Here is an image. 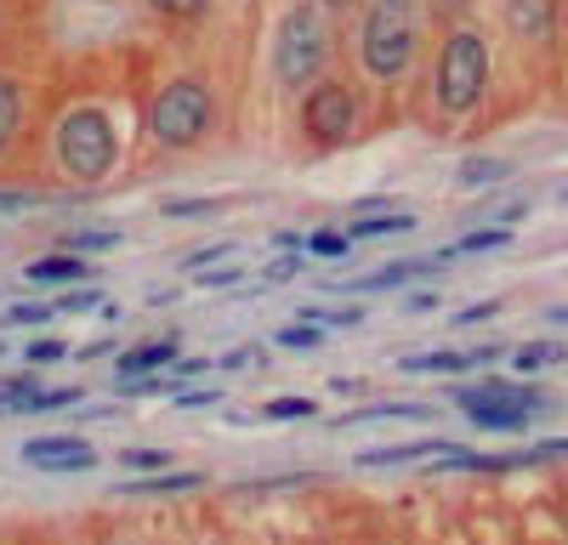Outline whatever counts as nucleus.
Instances as JSON below:
<instances>
[{
  "label": "nucleus",
  "instance_id": "f704fd0d",
  "mask_svg": "<svg viewBox=\"0 0 568 545\" xmlns=\"http://www.w3.org/2000/svg\"><path fill=\"white\" fill-rule=\"evenodd\" d=\"M296 267H302L296 256H278V261L267 267V279H296Z\"/></svg>",
  "mask_w": 568,
  "mask_h": 545
},
{
  "label": "nucleus",
  "instance_id": "6ab92c4d",
  "mask_svg": "<svg viewBox=\"0 0 568 545\" xmlns=\"http://www.w3.org/2000/svg\"><path fill=\"white\" fill-rule=\"evenodd\" d=\"M511 23L517 29H535V34H546V0H511Z\"/></svg>",
  "mask_w": 568,
  "mask_h": 545
},
{
  "label": "nucleus",
  "instance_id": "7c9ffc66",
  "mask_svg": "<svg viewBox=\"0 0 568 545\" xmlns=\"http://www.w3.org/2000/svg\"><path fill=\"white\" fill-rule=\"evenodd\" d=\"M307 250H313V256H342V250H347V239H342V234H313V239H307Z\"/></svg>",
  "mask_w": 568,
  "mask_h": 545
},
{
  "label": "nucleus",
  "instance_id": "20e7f679",
  "mask_svg": "<svg viewBox=\"0 0 568 545\" xmlns=\"http://www.w3.org/2000/svg\"><path fill=\"white\" fill-rule=\"evenodd\" d=\"M409 52H415V29H409L404 7L398 0H382V7L369 12V23H364V63H369V74H382V80L404 74Z\"/></svg>",
  "mask_w": 568,
  "mask_h": 545
},
{
  "label": "nucleus",
  "instance_id": "58836bf2",
  "mask_svg": "<svg viewBox=\"0 0 568 545\" xmlns=\"http://www.w3.org/2000/svg\"><path fill=\"white\" fill-rule=\"evenodd\" d=\"M329 7H347V0H329Z\"/></svg>",
  "mask_w": 568,
  "mask_h": 545
},
{
  "label": "nucleus",
  "instance_id": "9d476101",
  "mask_svg": "<svg viewBox=\"0 0 568 545\" xmlns=\"http://www.w3.org/2000/svg\"><path fill=\"white\" fill-rule=\"evenodd\" d=\"M420 454H444V461H455V449L444 438H426V443H404V449H369L358 454L364 466H404V461H420Z\"/></svg>",
  "mask_w": 568,
  "mask_h": 545
},
{
  "label": "nucleus",
  "instance_id": "f8f14e48",
  "mask_svg": "<svg viewBox=\"0 0 568 545\" xmlns=\"http://www.w3.org/2000/svg\"><path fill=\"white\" fill-rule=\"evenodd\" d=\"M466 363H471V352H420V358H404V370L409 376H455Z\"/></svg>",
  "mask_w": 568,
  "mask_h": 545
},
{
  "label": "nucleus",
  "instance_id": "9b49d317",
  "mask_svg": "<svg viewBox=\"0 0 568 545\" xmlns=\"http://www.w3.org/2000/svg\"><path fill=\"white\" fill-rule=\"evenodd\" d=\"M171 363H176V341H149V347H136V352L120 358V381L149 376V370H171Z\"/></svg>",
  "mask_w": 568,
  "mask_h": 545
},
{
  "label": "nucleus",
  "instance_id": "4be33fe9",
  "mask_svg": "<svg viewBox=\"0 0 568 545\" xmlns=\"http://www.w3.org/2000/svg\"><path fill=\"white\" fill-rule=\"evenodd\" d=\"M18 131V85L12 80H0V143Z\"/></svg>",
  "mask_w": 568,
  "mask_h": 545
},
{
  "label": "nucleus",
  "instance_id": "c85d7f7f",
  "mask_svg": "<svg viewBox=\"0 0 568 545\" xmlns=\"http://www.w3.org/2000/svg\"><path fill=\"white\" fill-rule=\"evenodd\" d=\"M211 210H216L211 199H171V205H165V216H182V222H194V216H211Z\"/></svg>",
  "mask_w": 568,
  "mask_h": 545
},
{
  "label": "nucleus",
  "instance_id": "4468645a",
  "mask_svg": "<svg viewBox=\"0 0 568 545\" xmlns=\"http://www.w3.org/2000/svg\"><path fill=\"white\" fill-rule=\"evenodd\" d=\"M182 489H200L194 472H171V477H142V483H125V494H182Z\"/></svg>",
  "mask_w": 568,
  "mask_h": 545
},
{
  "label": "nucleus",
  "instance_id": "c9c22d12",
  "mask_svg": "<svg viewBox=\"0 0 568 545\" xmlns=\"http://www.w3.org/2000/svg\"><path fill=\"white\" fill-rule=\"evenodd\" d=\"M240 279V267H222V272H200V285H233Z\"/></svg>",
  "mask_w": 568,
  "mask_h": 545
},
{
  "label": "nucleus",
  "instance_id": "72a5a7b5",
  "mask_svg": "<svg viewBox=\"0 0 568 545\" xmlns=\"http://www.w3.org/2000/svg\"><path fill=\"white\" fill-rule=\"evenodd\" d=\"M495 312H500L495 301H478V307H466V312H460V325H484V318H495Z\"/></svg>",
  "mask_w": 568,
  "mask_h": 545
},
{
  "label": "nucleus",
  "instance_id": "4c0bfd02",
  "mask_svg": "<svg viewBox=\"0 0 568 545\" xmlns=\"http://www.w3.org/2000/svg\"><path fill=\"white\" fill-rule=\"evenodd\" d=\"M433 307H438V296H426V290H420V296H409V312H433Z\"/></svg>",
  "mask_w": 568,
  "mask_h": 545
},
{
  "label": "nucleus",
  "instance_id": "e433bc0d",
  "mask_svg": "<svg viewBox=\"0 0 568 545\" xmlns=\"http://www.w3.org/2000/svg\"><path fill=\"white\" fill-rule=\"evenodd\" d=\"M23 205H29L23 194H0V216H12V210H23Z\"/></svg>",
  "mask_w": 568,
  "mask_h": 545
},
{
  "label": "nucleus",
  "instance_id": "5701e85b",
  "mask_svg": "<svg viewBox=\"0 0 568 545\" xmlns=\"http://www.w3.org/2000/svg\"><path fill=\"white\" fill-rule=\"evenodd\" d=\"M284 347H302V352H318L324 347V330L318 325H291V330H278Z\"/></svg>",
  "mask_w": 568,
  "mask_h": 545
},
{
  "label": "nucleus",
  "instance_id": "f257e3e1",
  "mask_svg": "<svg viewBox=\"0 0 568 545\" xmlns=\"http://www.w3.org/2000/svg\"><path fill=\"white\" fill-rule=\"evenodd\" d=\"M211 125V91L200 80H171L154 109H149V131H154V143L165 148H187V143H200Z\"/></svg>",
  "mask_w": 568,
  "mask_h": 545
},
{
  "label": "nucleus",
  "instance_id": "ddd939ff",
  "mask_svg": "<svg viewBox=\"0 0 568 545\" xmlns=\"http://www.w3.org/2000/svg\"><path fill=\"white\" fill-rule=\"evenodd\" d=\"M426 409L420 403H375V409H353L342 426H364V421H420Z\"/></svg>",
  "mask_w": 568,
  "mask_h": 545
},
{
  "label": "nucleus",
  "instance_id": "393cba45",
  "mask_svg": "<svg viewBox=\"0 0 568 545\" xmlns=\"http://www.w3.org/2000/svg\"><path fill=\"white\" fill-rule=\"evenodd\" d=\"M557 358H562L557 347L535 341V347H524V352H517V370H546V363H557Z\"/></svg>",
  "mask_w": 568,
  "mask_h": 545
},
{
  "label": "nucleus",
  "instance_id": "39448f33",
  "mask_svg": "<svg viewBox=\"0 0 568 545\" xmlns=\"http://www.w3.org/2000/svg\"><path fill=\"white\" fill-rule=\"evenodd\" d=\"M318 63H324V23L307 7H296L291 18H284V29H278L273 69H278L284 85H307L318 74Z\"/></svg>",
  "mask_w": 568,
  "mask_h": 545
},
{
  "label": "nucleus",
  "instance_id": "1a4fd4ad",
  "mask_svg": "<svg viewBox=\"0 0 568 545\" xmlns=\"http://www.w3.org/2000/svg\"><path fill=\"white\" fill-rule=\"evenodd\" d=\"M85 279H91V261H80V256L29 261V285H85Z\"/></svg>",
  "mask_w": 568,
  "mask_h": 545
},
{
  "label": "nucleus",
  "instance_id": "2eb2a0df",
  "mask_svg": "<svg viewBox=\"0 0 568 545\" xmlns=\"http://www.w3.org/2000/svg\"><path fill=\"white\" fill-rule=\"evenodd\" d=\"M415 216H369V222H353V239H387V234H409Z\"/></svg>",
  "mask_w": 568,
  "mask_h": 545
},
{
  "label": "nucleus",
  "instance_id": "f03ea898",
  "mask_svg": "<svg viewBox=\"0 0 568 545\" xmlns=\"http://www.w3.org/2000/svg\"><path fill=\"white\" fill-rule=\"evenodd\" d=\"M58 160H63L69 176L98 182V176L114 165V125H109L98 109H74V114L58 125Z\"/></svg>",
  "mask_w": 568,
  "mask_h": 545
},
{
  "label": "nucleus",
  "instance_id": "bb28decb",
  "mask_svg": "<svg viewBox=\"0 0 568 545\" xmlns=\"http://www.w3.org/2000/svg\"><path fill=\"white\" fill-rule=\"evenodd\" d=\"M63 307H69V312H91V307H103V290H91V285L80 290V285H74V290L58 301V312H63Z\"/></svg>",
  "mask_w": 568,
  "mask_h": 545
},
{
  "label": "nucleus",
  "instance_id": "7ed1b4c3",
  "mask_svg": "<svg viewBox=\"0 0 568 545\" xmlns=\"http://www.w3.org/2000/svg\"><path fill=\"white\" fill-rule=\"evenodd\" d=\"M484 80H489L484 40L478 34H449L444 58H438V103H444V114H466L484 97Z\"/></svg>",
  "mask_w": 568,
  "mask_h": 545
},
{
  "label": "nucleus",
  "instance_id": "0eeeda50",
  "mask_svg": "<svg viewBox=\"0 0 568 545\" xmlns=\"http://www.w3.org/2000/svg\"><path fill=\"white\" fill-rule=\"evenodd\" d=\"M23 466H40V472H85L98 466V449L85 438H29L23 443Z\"/></svg>",
  "mask_w": 568,
  "mask_h": 545
},
{
  "label": "nucleus",
  "instance_id": "cd10ccee",
  "mask_svg": "<svg viewBox=\"0 0 568 545\" xmlns=\"http://www.w3.org/2000/svg\"><path fill=\"white\" fill-rule=\"evenodd\" d=\"M171 454H160V449H131L125 454V472H154V466H165Z\"/></svg>",
  "mask_w": 568,
  "mask_h": 545
},
{
  "label": "nucleus",
  "instance_id": "aec40b11",
  "mask_svg": "<svg viewBox=\"0 0 568 545\" xmlns=\"http://www.w3.org/2000/svg\"><path fill=\"white\" fill-rule=\"evenodd\" d=\"M58 312V301L45 307V301H18V307H7V325H23V330H34V325H45V318Z\"/></svg>",
  "mask_w": 568,
  "mask_h": 545
},
{
  "label": "nucleus",
  "instance_id": "423d86ee",
  "mask_svg": "<svg viewBox=\"0 0 568 545\" xmlns=\"http://www.w3.org/2000/svg\"><path fill=\"white\" fill-rule=\"evenodd\" d=\"M353 120H358V103H353L347 85H318L307 97V131L318 136V143H342V136L353 131Z\"/></svg>",
  "mask_w": 568,
  "mask_h": 545
},
{
  "label": "nucleus",
  "instance_id": "f3484780",
  "mask_svg": "<svg viewBox=\"0 0 568 545\" xmlns=\"http://www.w3.org/2000/svg\"><path fill=\"white\" fill-rule=\"evenodd\" d=\"M85 392L80 387H58V392H40V398H29L18 415H45V409H69V403H80Z\"/></svg>",
  "mask_w": 568,
  "mask_h": 545
},
{
  "label": "nucleus",
  "instance_id": "412c9836",
  "mask_svg": "<svg viewBox=\"0 0 568 545\" xmlns=\"http://www.w3.org/2000/svg\"><path fill=\"white\" fill-rule=\"evenodd\" d=\"M313 409H318L313 398H273L262 415H267V421H302V415H313Z\"/></svg>",
  "mask_w": 568,
  "mask_h": 545
},
{
  "label": "nucleus",
  "instance_id": "a878e982",
  "mask_svg": "<svg viewBox=\"0 0 568 545\" xmlns=\"http://www.w3.org/2000/svg\"><path fill=\"white\" fill-rule=\"evenodd\" d=\"M506 239H511V234H506V227H484V234H466V239H460L455 250H500Z\"/></svg>",
  "mask_w": 568,
  "mask_h": 545
},
{
  "label": "nucleus",
  "instance_id": "ea45409f",
  "mask_svg": "<svg viewBox=\"0 0 568 545\" xmlns=\"http://www.w3.org/2000/svg\"><path fill=\"white\" fill-rule=\"evenodd\" d=\"M0 352H7V347H0Z\"/></svg>",
  "mask_w": 568,
  "mask_h": 545
},
{
  "label": "nucleus",
  "instance_id": "c756f323",
  "mask_svg": "<svg viewBox=\"0 0 568 545\" xmlns=\"http://www.w3.org/2000/svg\"><path fill=\"white\" fill-rule=\"evenodd\" d=\"M154 7H160L165 18H200V12H205V0H154Z\"/></svg>",
  "mask_w": 568,
  "mask_h": 545
},
{
  "label": "nucleus",
  "instance_id": "b1692460",
  "mask_svg": "<svg viewBox=\"0 0 568 545\" xmlns=\"http://www.w3.org/2000/svg\"><path fill=\"white\" fill-rule=\"evenodd\" d=\"M120 245V234H109V227H91V234H69V250H114Z\"/></svg>",
  "mask_w": 568,
  "mask_h": 545
},
{
  "label": "nucleus",
  "instance_id": "473e14b6",
  "mask_svg": "<svg viewBox=\"0 0 568 545\" xmlns=\"http://www.w3.org/2000/svg\"><path fill=\"white\" fill-rule=\"evenodd\" d=\"M251 363H256V347H240V352L222 358V370H251Z\"/></svg>",
  "mask_w": 568,
  "mask_h": 545
},
{
  "label": "nucleus",
  "instance_id": "6e6552de",
  "mask_svg": "<svg viewBox=\"0 0 568 545\" xmlns=\"http://www.w3.org/2000/svg\"><path fill=\"white\" fill-rule=\"evenodd\" d=\"M455 250H438V256H415V261H398V267H382V272H369V279L358 285V290H398V285H409V279H420V272H438L444 261H449Z\"/></svg>",
  "mask_w": 568,
  "mask_h": 545
},
{
  "label": "nucleus",
  "instance_id": "2f4dec72",
  "mask_svg": "<svg viewBox=\"0 0 568 545\" xmlns=\"http://www.w3.org/2000/svg\"><path fill=\"white\" fill-rule=\"evenodd\" d=\"M176 403L182 409H205V403H216V392L211 387H187V392H176Z\"/></svg>",
  "mask_w": 568,
  "mask_h": 545
},
{
  "label": "nucleus",
  "instance_id": "dca6fc26",
  "mask_svg": "<svg viewBox=\"0 0 568 545\" xmlns=\"http://www.w3.org/2000/svg\"><path fill=\"white\" fill-rule=\"evenodd\" d=\"M58 358H69V347H63L58 336H34V341L23 347V363H29V370H45V363H58Z\"/></svg>",
  "mask_w": 568,
  "mask_h": 545
},
{
  "label": "nucleus",
  "instance_id": "a211bd4d",
  "mask_svg": "<svg viewBox=\"0 0 568 545\" xmlns=\"http://www.w3.org/2000/svg\"><path fill=\"white\" fill-rule=\"evenodd\" d=\"M500 176H506V160H466V165H460L466 188H484V182H500Z\"/></svg>",
  "mask_w": 568,
  "mask_h": 545
}]
</instances>
